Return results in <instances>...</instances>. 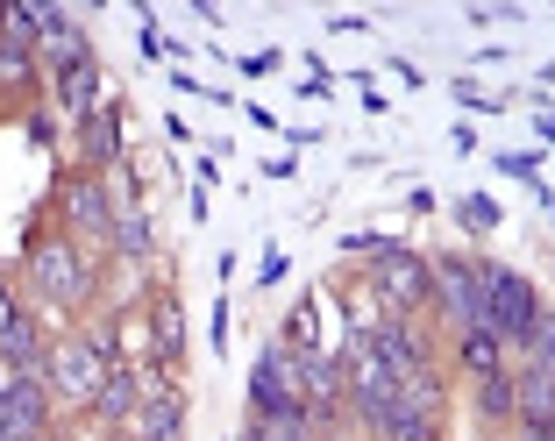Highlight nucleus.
Listing matches in <instances>:
<instances>
[{"label":"nucleus","mask_w":555,"mask_h":441,"mask_svg":"<svg viewBox=\"0 0 555 441\" xmlns=\"http://www.w3.org/2000/svg\"><path fill=\"white\" fill-rule=\"evenodd\" d=\"M50 93H57V107H65L72 121L115 115V86H107V72H100V65H79V72H65V79H50Z\"/></svg>","instance_id":"11"},{"label":"nucleus","mask_w":555,"mask_h":441,"mask_svg":"<svg viewBox=\"0 0 555 441\" xmlns=\"http://www.w3.org/2000/svg\"><path fill=\"white\" fill-rule=\"evenodd\" d=\"M548 441H555V434H548Z\"/></svg>","instance_id":"28"},{"label":"nucleus","mask_w":555,"mask_h":441,"mask_svg":"<svg viewBox=\"0 0 555 441\" xmlns=\"http://www.w3.org/2000/svg\"><path fill=\"white\" fill-rule=\"evenodd\" d=\"M57 207H65V229L72 235H86V243H115L121 199L107 193L100 171H72V179H57Z\"/></svg>","instance_id":"5"},{"label":"nucleus","mask_w":555,"mask_h":441,"mask_svg":"<svg viewBox=\"0 0 555 441\" xmlns=\"http://www.w3.org/2000/svg\"><path fill=\"white\" fill-rule=\"evenodd\" d=\"M43 441H57V434H43Z\"/></svg>","instance_id":"27"},{"label":"nucleus","mask_w":555,"mask_h":441,"mask_svg":"<svg viewBox=\"0 0 555 441\" xmlns=\"http://www.w3.org/2000/svg\"><path fill=\"white\" fill-rule=\"evenodd\" d=\"M121 434H129V441H179L185 434V399H179V385H171V392H157V399H143V406L121 420Z\"/></svg>","instance_id":"14"},{"label":"nucleus","mask_w":555,"mask_h":441,"mask_svg":"<svg viewBox=\"0 0 555 441\" xmlns=\"http://www.w3.org/2000/svg\"><path fill=\"white\" fill-rule=\"evenodd\" d=\"M477 293H485V335H499L506 356H520L527 335H534V321L548 313L541 293L520 278V271H506V263H477Z\"/></svg>","instance_id":"1"},{"label":"nucleus","mask_w":555,"mask_h":441,"mask_svg":"<svg viewBox=\"0 0 555 441\" xmlns=\"http://www.w3.org/2000/svg\"><path fill=\"white\" fill-rule=\"evenodd\" d=\"M249 420H299V392L285 371V342H271L249 371Z\"/></svg>","instance_id":"6"},{"label":"nucleus","mask_w":555,"mask_h":441,"mask_svg":"<svg viewBox=\"0 0 555 441\" xmlns=\"http://www.w3.org/2000/svg\"><path fill=\"white\" fill-rule=\"evenodd\" d=\"M15 385H22V371L8 356H0V406H8V399H15Z\"/></svg>","instance_id":"24"},{"label":"nucleus","mask_w":555,"mask_h":441,"mask_svg":"<svg viewBox=\"0 0 555 441\" xmlns=\"http://www.w3.org/2000/svg\"><path fill=\"white\" fill-rule=\"evenodd\" d=\"M93 257H86L72 235H50V243H29V293L57 313H79L93 299Z\"/></svg>","instance_id":"2"},{"label":"nucleus","mask_w":555,"mask_h":441,"mask_svg":"<svg viewBox=\"0 0 555 441\" xmlns=\"http://www.w3.org/2000/svg\"><path fill=\"white\" fill-rule=\"evenodd\" d=\"M513 385H520V413H513V427H527V434H555V371L513 363Z\"/></svg>","instance_id":"13"},{"label":"nucleus","mask_w":555,"mask_h":441,"mask_svg":"<svg viewBox=\"0 0 555 441\" xmlns=\"http://www.w3.org/2000/svg\"><path fill=\"white\" fill-rule=\"evenodd\" d=\"M135 406H143V363H115V371H107V385H100V399H93V420L121 427Z\"/></svg>","instance_id":"15"},{"label":"nucleus","mask_w":555,"mask_h":441,"mask_svg":"<svg viewBox=\"0 0 555 441\" xmlns=\"http://www.w3.org/2000/svg\"><path fill=\"white\" fill-rule=\"evenodd\" d=\"M143 335H150L157 371H179V356H185V307H179V293H157L143 307Z\"/></svg>","instance_id":"12"},{"label":"nucleus","mask_w":555,"mask_h":441,"mask_svg":"<svg viewBox=\"0 0 555 441\" xmlns=\"http://www.w3.org/2000/svg\"><path fill=\"white\" fill-rule=\"evenodd\" d=\"M50 65V79H65V72L93 65V43H86L79 29V8H65V0H43V50H36Z\"/></svg>","instance_id":"7"},{"label":"nucleus","mask_w":555,"mask_h":441,"mask_svg":"<svg viewBox=\"0 0 555 441\" xmlns=\"http://www.w3.org/2000/svg\"><path fill=\"white\" fill-rule=\"evenodd\" d=\"M321 441H363V434H349V427H335V434H321Z\"/></svg>","instance_id":"26"},{"label":"nucleus","mask_w":555,"mask_h":441,"mask_svg":"<svg viewBox=\"0 0 555 441\" xmlns=\"http://www.w3.org/2000/svg\"><path fill=\"white\" fill-rule=\"evenodd\" d=\"M0 43L43 50V0H0Z\"/></svg>","instance_id":"17"},{"label":"nucleus","mask_w":555,"mask_h":441,"mask_svg":"<svg viewBox=\"0 0 555 441\" xmlns=\"http://www.w3.org/2000/svg\"><path fill=\"white\" fill-rule=\"evenodd\" d=\"M107 371H115V363L100 356L86 335H57V342H50V399H57V406L93 413V399H100V385H107Z\"/></svg>","instance_id":"4"},{"label":"nucleus","mask_w":555,"mask_h":441,"mask_svg":"<svg viewBox=\"0 0 555 441\" xmlns=\"http://www.w3.org/2000/svg\"><path fill=\"white\" fill-rule=\"evenodd\" d=\"M435 307L456 321V335L485 327V293H477V263L470 257H441L435 263Z\"/></svg>","instance_id":"8"},{"label":"nucleus","mask_w":555,"mask_h":441,"mask_svg":"<svg viewBox=\"0 0 555 441\" xmlns=\"http://www.w3.org/2000/svg\"><path fill=\"white\" fill-rule=\"evenodd\" d=\"M520 363H534V371H555V313H541V321H534V335H527Z\"/></svg>","instance_id":"22"},{"label":"nucleus","mask_w":555,"mask_h":441,"mask_svg":"<svg viewBox=\"0 0 555 441\" xmlns=\"http://www.w3.org/2000/svg\"><path fill=\"white\" fill-rule=\"evenodd\" d=\"M150 243H157V235H150V213L135 207V199H121V221H115V257H129V263H143L150 257Z\"/></svg>","instance_id":"20"},{"label":"nucleus","mask_w":555,"mask_h":441,"mask_svg":"<svg viewBox=\"0 0 555 441\" xmlns=\"http://www.w3.org/2000/svg\"><path fill=\"white\" fill-rule=\"evenodd\" d=\"M50 377H22L15 385V399L0 406V441H43L50 434Z\"/></svg>","instance_id":"9"},{"label":"nucleus","mask_w":555,"mask_h":441,"mask_svg":"<svg viewBox=\"0 0 555 441\" xmlns=\"http://www.w3.org/2000/svg\"><path fill=\"white\" fill-rule=\"evenodd\" d=\"M456 363H463L470 377H499V371H513V363H506V342H499V335H485V327L456 335Z\"/></svg>","instance_id":"18"},{"label":"nucleus","mask_w":555,"mask_h":441,"mask_svg":"<svg viewBox=\"0 0 555 441\" xmlns=\"http://www.w3.org/2000/svg\"><path fill=\"white\" fill-rule=\"evenodd\" d=\"M363 349H371V356L377 363H385V371H413V363H427V356H435V349H427V335H421V327H413L406 321V313H385V321H377L371 327V335H363Z\"/></svg>","instance_id":"10"},{"label":"nucleus","mask_w":555,"mask_h":441,"mask_svg":"<svg viewBox=\"0 0 555 441\" xmlns=\"http://www.w3.org/2000/svg\"><path fill=\"white\" fill-rule=\"evenodd\" d=\"M363 285L385 299V313H421V307H435V263L413 257V249H399V243H377L371 249Z\"/></svg>","instance_id":"3"},{"label":"nucleus","mask_w":555,"mask_h":441,"mask_svg":"<svg viewBox=\"0 0 555 441\" xmlns=\"http://www.w3.org/2000/svg\"><path fill=\"white\" fill-rule=\"evenodd\" d=\"M285 349H293V356H313V349H321V307H313V299L293 307V321H285Z\"/></svg>","instance_id":"21"},{"label":"nucleus","mask_w":555,"mask_h":441,"mask_svg":"<svg viewBox=\"0 0 555 441\" xmlns=\"http://www.w3.org/2000/svg\"><path fill=\"white\" fill-rule=\"evenodd\" d=\"M456 213H463V229H477V235H485V229H499V207H491V199H485V193H470V199H456Z\"/></svg>","instance_id":"23"},{"label":"nucleus","mask_w":555,"mask_h":441,"mask_svg":"<svg viewBox=\"0 0 555 441\" xmlns=\"http://www.w3.org/2000/svg\"><path fill=\"white\" fill-rule=\"evenodd\" d=\"M115 157H121V143H115V115H100V121H86V135H79V171H115Z\"/></svg>","instance_id":"19"},{"label":"nucleus","mask_w":555,"mask_h":441,"mask_svg":"<svg viewBox=\"0 0 555 441\" xmlns=\"http://www.w3.org/2000/svg\"><path fill=\"white\" fill-rule=\"evenodd\" d=\"M235 441H263V420H243V434H235Z\"/></svg>","instance_id":"25"},{"label":"nucleus","mask_w":555,"mask_h":441,"mask_svg":"<svg viewBox=\"0 0 555 441\" xmlns=\"http://www.w3.org/2000/svg\"><path fill=\"white\" fill-rule=\"evenodd\" d=\"M470 385H477V420H485L491 434H506L513 413H520V385H513V371H499V377H470Z\"/></svg>","instance_id":"16"}]
</instances>
